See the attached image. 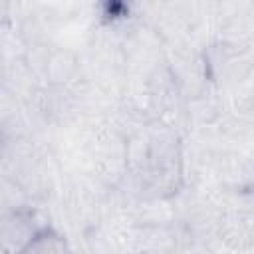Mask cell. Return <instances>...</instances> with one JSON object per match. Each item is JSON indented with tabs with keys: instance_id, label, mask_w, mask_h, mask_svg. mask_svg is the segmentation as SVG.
I'll return each instance as SVG.
<instances>
[{
	"instance_id": "6da1fadb",
	"label": "cell",
	"mask_w": 254,
	"mask_h": 254,
	"mask_svg": "<svg viewBox=\"0 0 254 254\" xmlns=\"http://www.w3.org/2000/svg\"><path fill=\"white\" fill-rule=\"evenodd\" d=\"M44 228L36 212L10 208L0 214V246L8 254H20Z\"/></svg>"
},
{
	"instance_id": "7a4b0ae2",
	"label": "cell",
	"mask_w": 254,
	"mask_h": 254,
	"mask_svg": "<svg viewBox=\"0 0 254 254\" xmlns=\"http://www.w3.org/2000/svg\"><path fill=\"white\" fill-rule=\"evenodd\" d=\"M20 254H71V250L60 232L46 226Z\"/></svg>"
},
{
	"instance_id": "3957f363",
	"label": "cell",
	"mask_w": 254,
	"mask_h": 254,
	"mask_svg": "<svg viewBox=\"0 0 254 254\" xmlns=\"http://www.w3.org/2000/svg\"><path fill=\"white\" fill-rule=\"evenodd\" d=\"M0 254H8V252H6V250H4L2 246H0Z\"/></svg>"
},
{
	"instance_id": "277c9868",
	"label": "cell",
	"mask_w": 254,
	"mask_h": 254,
	"mask_svg": "<svg viewBox=\"0 0 254 254\" xmlns=\"http://www.w3.org/2000/svg\"><path fill=\"white\" fill-rule=\"evenodd\" d=\"M2 212H6V210H2V208H0V214H2Z\"/></svg>"
}]
</instances>
